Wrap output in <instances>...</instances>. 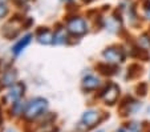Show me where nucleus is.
Here are the masks:
<instances>
[{
	"mask_svg": "<svg viewBox=\"0 0 150 132\" xmlns=\"http://www.w3.org/2000/svg\"><path fill=\"white\" fill-rule=\"evenodd\" d=\"M24 91H25L24 83H15L13 86H11V88H9L6 100L9 101V103H15L16 100L21 99V96L24 95Z\"/></svg>",
	"mask_w": 150,
	"mask_h": 132,
	"instance_id": "nucleus-7",
	"label": "nucleus"
},
{
	"mask_svg": "<svg viewBox=\"0 0 150 132\" xmlns=\"http://www.w3.org/2000/svg\"><path fill=\"white\" fill-rule=\"evenodd\" d=\"M7 132H15V131H11V129H8V131H7Z\"/></svg>",
	"mask_w": 150,
	"mask_h": 132,
	"instance_id": "nucleus-26",
	"label": "nucleus"
},
{
	"mask_svg": "<svg viewBox=\"0 0 150 132\" xmlns=\"http://www.w3.org/2000/svg\"><path fill=\"white\" fill-rule=\"evenodd\" d=\"M13 4H16L17 7H23V6H27L29 3V0H12Z\"/></svg>",
	"mask_w": 150,
	"mask_h": 132,
	"instance_id": "nucleus-20",
	"label": "nucleus"
},
{
	"mask_svg": "<svg viewBox=\"0 0 150 132\" xmlns=\"http://www.w3.org/2000/svg\"><path fill=\"white\" fill-rule=\"evenodd\" d=\"M67 40H68V31H67V28H62V27L57 28L53 34V43L56 46H60V44L67 43Z\"/></svg>",
	"mask_w": 150,
	"mask_h": 132,
	"instance_id": "nucleus-12",
	"label": "nucleus"
},
{
	"mask_svg": "<svg viewBox=\"0 0 150 132\" xmlns=\"http://www.w3.org/2000/svg\"><path fill=\"white\" fill-rule=\"evenodd\" d=\"M149 132H150V131H149Z\"/></svg>",
	"mask_w": 150,
	"mask_h": 132,
	"instance_id": "nucleus-28",
	"label": "nucleus"
},
{
	"mask_svg": "<svg viewBox=\"0 0 150 132\" xmlns=\"http://www.w3.org/2000/svg\"><path fill=\"white\" fill-rule=\"evenodd\" d=\"M138 44L145 49H150V34H142L138 37Z\"/></svg>",
	"mask_w": 150,
	"mask_h": 132,
	"instance_id": "nucleus-15",
	"label": "nucleus"
},
{
	"mask_svg": "<svg viewBox=\"0 0 150 132\" xmlns=\"http://www.w3.org/2000/svg\"><path fill=\"white\" fill-rule=\"evenodd\" d=\"M16 79H17V72L16 69H8L3 73L1 79H0V84L3 87H11L16 83Z\"/></svg>",
	"mask_w": 150,
	"mask_h": 132,
	"instance_id": "nucleus-9",
	"label": "nucleus"
},
{
	"mask_svg": "<svg viewBox=\"0 0 150 132\" xmlns=\"http://www.w3.org/2000/svg\"><path fill=\"white\" fill-rule=\"evenodd\" d=\"M125 127H126V129L129 132H142V124L138 123V121H130Z\"/></svg>",
	"mask_w": 150,
	"mask_h": 132,
	"instance_id": "nucleus-16",
	"label": "nucleus"
},
{
	"mask_svg": "<svg viewBox=\"0 0 150 132\" xmlns=\"http://www.w3.org/2000/svg\"><path fill=\"white\" fill-rule=\"evenodd\" d=\"M82 1H84V3H92L93 0H82Z\"/></svg>",
	"mask_w": 150,
	"mask_h": 132,
	"instance_id": "nucleus-24",
	"label": "nucleus"
},
{
	"mask_svg": "<svg viewBox=\"0 0 150 132\" xmlns=\"http://www.w3.org/2000/svg\"><path fill=\"white\" fill-rule=\"evenodd\" d=\"M102 121V113L96 109H88L82 113L81 118V124H84L86 128L91 127H96L97 124H100Z\"/></svg>",
	"mask_w": 150,
	"mask_h": 132,
	"instance_id": "nucleus-5",
	"label": "nucleus"
},
{
	"mask_svg": "<svg viewBox=\"0 0 150 132\" xmlns=\"http://www.w3.org/2000/svg\"><path fill=\"white\" fill-rule=\"evenodd\" d=\"M102 56L108 63L116 64L125 61V52L122 48H117V47H109V48L104 49Z\"/></svg>",
	"mask_w": 150,
	"mask_h": 132,
	"instance_id": "nucleus-4",
	"label": "nucleus"
},
{
	"mask_svg": "<svg viewBox=\"0 0 150 132\" xmlns=\"http://www.w3.org/2000/svg\"><path fill=\"white\" fill-rule=\"evenodd\" d=\"M62 1H65V3H72L73 0H62Z\"/></svg>",
	"mask_w": 150,
	"mask_h": 132,
	"instance_id": "nucleus-25",
	"label": "nucleus"
},
{
	"mask_svg": "<svg viewBox=\"0 0 150 132\" xmlns=\"http://www.w3.org/2000/svg\"><path fill=\"white\" fill-rule=\"evenodd\" d=\"M32 24H33V19H32V17H27L25 21L23 20V27H25V28H28V27L32 26Z\"/></svg>",
	"mask_w": 150,
	"mask_h": 132,
	"instance_id": "nucleus-21",
	"label": "nucleus"
},
{
	"mask_svg": "<svg viewBox=\"0 0 150 132\" xmlns=\"http://www.w3.org/2000/svg\"><path fill=\"white\" fill-rule=\"evenodd\" d=\"M142 14L144 17L150 21V0H142Z\"/></svg>",
	"mask_w": 150,
	"mask_h": 132,
	"instance_id": "nucleus-17",
	"label": "nucleus"
},
{
	"mask_svg": "<svg viewBox=\"0 0 150 132\" xmlns=\"http://www.w3.org/2000/svg\"><path fill=\"white\" fill-rule=\"evenodd\" d=\"M37 41H39L40 44H44V46H48V44H52L53 43V34H52L51 31H49L48 28H40L39 31H37Z\"/></svg>",
	"mask_w": 150,
	"mask_h": 132,
	"instance_id": "nucleus-8",
	"label": "nucleus"
},
{
	"mask_svg": "<svg viewBox=\"0 0 150 132\" xmlns=\"http://www.w3.org/2000/svg\"><path fill=\"white\" fill-rule=\"evenodd\" d=\"M1 121H3V118H1V108H0V124H1Z\"/></svg>",
	"mask_w": 150,
	"mask_h": 132,
	"instance_id": "nucleus-23",
	"label": "nucleus"
},
{
	"mask_svg": "<svg viewBox=\"0 0 150 132\" xmlns=\"http://www.w3.org/2000/svg\"><path fill=\"white\" fill-rule=\"evenodd\" d=\"M100 86V79L94 75H86L82 79V89L85 91H94Z\"/></svg>",
	"mask_w": 150,
	"mask_h": 132,
	"instance_id": "nucleus-10",
	"label": "nucleus"
},
{
	"mask_svg": "<svg viewBox=\"0 0 150 132\" xmlns=\"http://www.w3.org/2000/svg\"><path fill=\"white\" fill-rule=\"evenodd\" d=\"M100 96L104 99V101L109 106H113L120 96V87L114 83H109L105 86V88L100 92Z\"/></svg>",
	"mask_w": 150,
	"mask_h": 132,
	"instance_id": "nucleus-3",
	"label": "nucleus"
},
{
	"mask_svg": "<svg viewBox=\"0 0 150 132\" xmlns=\"http://www.w3.org/2000/svg\"><path fill=\"white\" fill-rule=\"evenodd\" d=\"M67 31L72 36H84L88 32V23L84 17L74 15L67 19Z\"/></svg>",
	"mask_w": 150,
	"mask_h": 132,
	"instance_id": "nucleus-2",
	"label": "nucleus"
},
{
	"mask_svg": "<svg viewBox=\"0 0 150 132\" xmlns=\"http://www.w3.org/2000/svg\"><path fill=\"white\" fill-rule=\"evenodd\" d=\"M147 92V84L146 83H139V86L137 87V93L141 96H145Z\"/></svg>",
	"mask_w": 150,
	"mask_h": 132,
	"instance_id": "nucleus-19",
	"label": "nucleus"
},
{
	"mask_svg": "<svg viewBox=\"0 0 150 132\" xmlns=\"http://www.w3.org/2000/svg\"><path fill=\"white\" fill-rule=\"evenodd\" d=\"M120 108H121L122 115L127 116V115H132V113H136V112L141 108V103L134 100V99L130 98V96H126V98L122 100Z\"/></svg>",
	"mask_w": 150,
	"mask_h": 132,
	"instance_id": "nucleus-6",
	"label": "nucleus"
},
{
	"mask_svg": "<svg viewBox=\"0 0 150 132\" xmlns=\"http://www.w3.org/2000/svg\"><path fill=\"white\" fill-rule=\"evenodd\" d=\"M32 40V35L31 34H27L25 36L23 37V39H20L19 41H17L16 44H15L13 47H12V54L15 55V56H17V55H20L21 52L25 49V47L28 46L29 43H31Z\"/></svg>",
	"mask_w": 150,
	"mask_h": 132,
	"instance_id": "nucleus-11",
	"label": "nucleus"
},
{
	"mask_svg": "<svg viewBox=\"0 0 150 132\" xmlns=\"http://www.w3.org/2000/svg\"><path fill=\"white\" fill-rule=\"evenodd\" d=\"M48 109V100L44 98H35L27 106V109L24 112L25 120H36L37 118L45 115Z\"/></svg>",
	"mask_w": 150,
	"mask_h": 132,
	"instance_id": "nucleus-1",
	"label": "nucleus"
},
{
	"mask_svg": "<svg viewBox=\"0 0 150 132\" xmlns=\"http://www.w3.org/2000/svg\"><path fill=\"white\" fill-rule=\"evenodd\" d=\"M116 132H129V131H127V129H126V127H121V128H118V129H117V131Z\"/></svg>",
	"mask_w": 150,
	"mask_h": 132,
	"instance_id": "nucleus-22",
	"label": "nucleus"
},
{
	"mask_svg": "<svg viewBox=\"0 0 150 132\" xmlns=\"http://www.w3.org/2000/svg\"><path fill=\"white\" fill-rule=\"evenodd\" d=\"M97 68L100 69V72H101V73L109 75V76H110V75H116L117 71H118L116 66H113L112 63H108V61H106L105 64H98V66H97Z\"/></svg>",
	"mask_w": 150,
	"mask_h": 132,
	"instance_id": "nucleus-14",
	"label": "nucleus"
},
{
	"mask_svg": "<svg viewBox=\"0 0 150 132\" xmlns=\"http://www.w3.org/2000/svg\"><path fill=\"white\" fill-rule=\"evenodd\" d=\"M27 101L21 100V99H19V100H16L15 103H12V108H11V115L13 116H20V115H24V112H25L27 109Z\"/></svg>",
	"mask_w": 150,
	"mask_h": 132,
	"instance_id": "nucleus-13",
	"label": "nucleus"
},
{
	"mask_svg": "<svg viewBox=\"0 0 150 132\" xmlns=\"http://www.w3.org/2000/svg\"><path fill=\"white\" fill-rule=\"evenodd\" d=\"M97 132H104V131H97Z\"/></svg>",
	"mask_w": 150,
	"mask_h": 132,
	"instance_id": "nucleus-27",
	"label": "nucleus"
},
{
	"mask_svg": "<svg viewBox=\"0 0 150 132\" xmlns=\"http://www.w3.org/2000/svg\"><path fill=\"white\" fill-rule=\"evenodd\" d=\"M8 11H9V8L6 1H0V19L6 17L8 15Z\"/></svg>",
	"mask_w": 150,
	"mask_h": 132,
	"instance_id": "nucleus-18",
	"label": "nucleus"
}]
</instances>
